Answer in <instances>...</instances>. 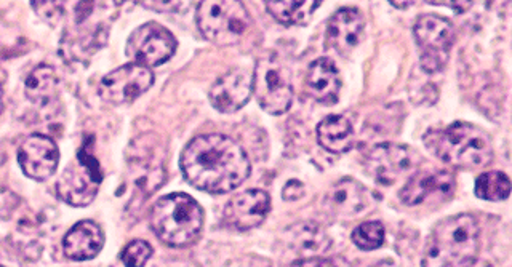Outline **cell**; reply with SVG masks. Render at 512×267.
Wrapping results in <instances>:
<instances>
[{"mask_svg": "<svg viewBox=\"0 0 512 267\" xmlns=\"http://www.w3.org/2000/svg\"><path fill=\"white\" fill-rule=\"evenodd\" d=\"M180 165L184 180L208 194H228L252 172L244 148L220 133L196 136L184 148Z\"/></svg>", "mask_w": 512, "mask_h": 267, "instance_id": "cell-1", "label": "cell"}, {"mask_svg": "<svg viewBox=\"0 0 512 267\" xmlns=\"http://www.w3.org/2000/svg\"><path fill=\"white\" fill-rule=\"evenodd\" d=\"M426 148L444 164L464 170L482 168L493 160V144L485 130L468 122H455L424 135Z\"/></svg>", "mask_w": 512, "mask_h": 267, "instance_id": "cell-2", "label": "cell"}, {"mask_svg": "<svg viewBox=\"0 0 512 267\" xmlns=\"http://www.w3.org/2000/svg\"><path fill=\"white\" fill-rule=\"evenodd\" d=\"M480 248V228L469 213L440 221L424 250L423 267H464L476 260Z\"/></svg>", "mask_w": 512, "mask_h": 267, "instance_id": "cell-3", "label": "cell"}, {"mask_svg": "<svg viewBox=\"0 0 512 267\" xmlns=\"http://www.w3.org/2000/svg\"><path fill=\"white\" fill-rule=\"evenodd\" d=\"M204 210L188 194L176 192L160 197L151 210L152 232L168 247L184 248L194 244L204 229Z\"/></svg>", "mask_w": 512, "mask_h": 267, "instance_id": "cell-4", "label": "cell"}, {"mask_svg": "<svg viewBox=\"0 0 512 267\" xmlns=\"http://www.w3.org/2000/svg\"><path fill=\"white\" fill-rule=\"evenodd\" d=\"M196 21L200 34L218 47L240 44L253 24L245 5L236 0L200 2L197 5Z\"/></svg>", "mask_w": 512, "mask_h": 267, "instance_id": "cell-5", "label": "cell"}, {"mask_svg": "<svg viewBox=\"0 0 512 267\" xmlns=\"http://www.w3.org/2000/svg\"><path fill=\"white\" fill-rule=\"evenodd\" d=\"M252 92L263 111L282 116L293 103L292 71L276 53L256 61L252 76Z\"/></svg>", "mask_w": 512, "mask_h": 267, "instance_id": "cell-6", "label": "cell"}, {"mask_svg": "<svg viewBox=\"0 0 512 267\" xmlns=\"http://www.w3.org/2000/svg\"><path fill=\"white\" fill-rule=\"evenodd\" d=\"M92 144L90 140L82 146L76 160L68 165L56 183V194L72 207L92 204L103 181L100 164L92 154Z\"/></svg>", "mask_w": 512, "mask_h": 267, "instance_id": "cell-7", "label": "cell"}, {"mask_svg": "<svg viewBox=\"0 0 512 267\" xmlns=\"http://www.w3.org/2000/svg\"><path fill=\"white\" fill-rule=\"evenodd\" d=\"M416 45L420 48L421 68L428 74H437L447 66L450 52L455 44V28L444 16H418L413 26Z\"/></svg>", "mask_w": 512, "mask_h": 267, "instance_id": "cell-8", "label": "cell"}, {"mask_svg": "<svg viewBox=\"0 0 512 267\" xmlns=\"http://www.w3.org/2000/svg\"><path fill=\"white\" fill-rule=\"evenodd\" d=\"M128 168L132 173L135 186L151 196L165 181L164 149L160 146L159 136L141 135L128 149Z\"/></svg>", "mask_w": 512, "mask_h": 267, "instance_id": "cell-9", "label": "cell"}, {"mask_svg": "<svg viewBox=\"0 0 512 267\" xmlns=\"http://www.w3.org/2000/svg\"><path fill=\"white\" fill-rule=\"evenodd\" d=\"M418 164L420 157L412 148L394 143L378 144L365 154L364 159L367 175L383 186L396 184Z\"/></svg>", "mask_w": 512, "mask_h": 267, "instance_id": "cell-10", "label": "cell"}, {"mask_svg": "<svg viewBox=\"0 0 512 267\" xmlns=\"http://www.w3.org/2000/svg\"><path fill=\"white\" fill-rule=\"evenodd\" d=\"M176 45L172 32L151 21L132 32L127 42V56L144 68H156L175 55Z\"/></svg>", "mask_w": 512, "mask_h": 267, "instance_id": "cell-11", "label": "cell"}, {"mask_svg": "<svg viewBox=\"0 0 512 267\" xmlns=\"http://www.w3.org/2000/svg\"><path fill=\"white\" fill-rule=\"evenodd\" d=\"M154 84V74L151 69L144 68L140 64H125L116 71L109 72L108 76L101 80L100 96L109 104H127L140 98L148 92Z\"/></svg>", "mask_w": 512, "mask_h": 267, "instance_id": "cell-12", "label": "cell"}, {"mask_svg": "<svg viewBox=\"0 0 512 267\" xmlns=\"http://www.w3.org/2000/svg\"><path fill=\"white\" fill-rule=\"evenodd\" d=\"M455 178L444 170H421L407 181L400 200L408 207H418L426 202H444L455 192Z\"/></svg>", "mask_w": 512, "mask_h": 267, "instance_id": "cell-13", "label": "cell"}, {"mask_svg": "<svg viewBox=\"0 0 512 267\" xmlns=\"http://www.w3.org/2000/svg\"><path fill=\"white\" fill-rule=\"evenodd\" d=\"M18 162L24 175L34 181H45L56 172L60 162V151L52 138L31 135L18 149Z\"/></svg>", "mask_w": 512, "mask_h": 267, "instance_id": "cell-14", "label": "cell"}, {"mask_svg": "<svg viewBox=\"0 0 512 267\" xmlns=\"http://www.w3.org/2000/svg\"><path fill=\"white\" fill-rule=\"evenodd\" d=\"M271 212V197L261 189H247L229 200L224 221L237 231H250L263 224Z\"/></svg>", "mask_w": 512, "mask_h": 267, "instance_id": "cell-15", "label": "cell"}, {"mask_svg": "<svg viewBox=\"0 0 512 267\" xmlns=\"http://www.w3.org/2000/svg\"><path fill=\"white\" fill-rule=\"evenodd\" d=\"M373 205V196L364 184L352 178H344L333 184L324 199V208L330 215L341 220H351L364 215Z\"/></svg>", "mask_w": 512, "mask_h": 267, "instance_id": "cell-16", "label": "cell"}, {"mask_svg": "<svg viewBox=\"0 0 512 267\" xmlns=\"http://www.w3.org/2000/svg\"><path fill=\"white\" fill-rule=\"evenodd\" d=\"M250 96H252V74L242 68L226 72L216 80L208 93L213 108L221 114H234L244 108Z\"/></svg>", "mask_w": 512, "mask_h": 267, "instance_id": "cell-17", "label": "cell"}, {"mask_svg": "<svg viewBox=\"0 0 512 267\" xmlns=\"http://www.w3.org/2000/svg\"><path fill=\"white\" fill-rule=\"evenodd\" d=\"M364 29V16L357 8H340L328 21L325 34L327 47L335 50L338 55L349 56L364 37Z\"/></svg>", "mask_w": 512, "mask_h": 267, "instance_id": "cell-18", "label": "cell"}, {"mask_svg": "<svg viewBox=\"0 0 512 267\" xmlns=\"http://www.w3.org/2000/svg\"><path fill=\"white\" fill-rule=\"evenodd\" d=\"M284 240L293 253L303 256L301 260L317 258L332 248V239L327 231L314 221H301L288 226L284 232Z\"/></svg>", "mask_w": 512, "mask_h": 267, "instance_id": "cell-19", "label": "cell"}, {"mask_svg": "<svg viewBox=\"0 0 512 267\" xmlns=\"http://www.w3.org/2000/svg\"><path fill=\"white\" fill-rule=\"evenodd\" d=\"M306 92L322 104H335L340 98L341 76L330 58L312 61L306 72Z\"/></svg>", "mask_w": 512, "mask_h": 267, "instance_id": "cell-20", "label": "cell"}, {"mask_svg": "<svg viewBox=\"0 0 512 267\" xmlns=\"http://www.w3.org/2000/svg\"><path fill=\"white\" fill-rule=\"evenodd\" d=\"M103 245V229L95 221H80L63 239L64 255L74 261L93 260L100 255Z\"/></svg>", "mask_w": 512, "mask_h": 267, "instance_id": "cell-21", "label": "cell"}, {"mask_svg": "<svg viewBox=\"0 0 512 267\" xmlns=\"http://www.w3.org/2000/svg\"><path fill=\"white\" fill-rule=\"evenodd\" d=\"M317 141L325 151L332 154H346L351 151L356 143L351 120L344 116L325 117L317 125Z\"/></svg>", "mask_w": 512, "mask_h": 267, "instance_id": "cell-22", "label": "cell"}, {"mask_svg": "<svg viewBox=\"0 0 512 267\" xmlns=\"http://www.w3.org/2000/svg\"><path fill=\"white\" fill-rule=\"evenodd\" d=\"M24 92L32 104L39 108H47L56 100L58 95V76L55 69L47 64H42L39 68L29 74L24 85Z\"/></svg>", "mask_w": 512, "mask_h": 267, "instance_id": "cell-23", "label": "cell"}, {"mask_svg": "<svg viewBox=\"0 0 512 267\" xmlns=\"http://www.w3.org/2000/svg\"><path fill=\"white\" fill-rule=\"evenodd\" d=\"M266 8L284 26H303L311 20L320 2H266Z\"/></svg>", "mask_w": 512, "mask_h": 267, "instance_id": "cell-24", "label": "cell"}, {"mask_svg": "<svg viewBox=\"0 0 512 267\" xmlns=\"http://www.w3.org/2000/svg\"><path fill=\"white\" fill-rule=\"evenodd\" d=\"M474 192L480 200L501 202L508 199L511 194V181L503 172L484 173L477 178Z\"/></svg>", "mask_w": 512, "mask_h": 267, "instance_id": "cell-25", "label": "cell"}, {"mask_svg": "<svg viewBox=\"0 0 512 267\" xmlns=\"http://www.w3.org/2000/svg\"><path fill=\"white\" fill-rule=\"evenodd\" d=\"M351 239L360 250L372 252V250L383 247L386 231H384L383 224L378 223V221H367V223H362L354 229Z\"/></svg>", "mask_w": 512, "mask_h": 267, "instance_id": "cell-26", "label": "cell"}, {"mask_svg": "<svg viewBox=\"0 0 512 267\" xmlns=\"http://www.w3.org/2000/svg\"><path fill=\"white\" fill-rule=\"evenodd\" d=\"M152 256V247L144 240H133L124 252L120 255V260L124 263L125 267H143L148 263L149 258Z\"/></svg>", "mask_w": 512, "mask_h": 267, "instance_id": "cell-27", "label": "cell"}, {"mask_svg": "<svg viewBox=\"0 0 512 267\" xmlns=\"http://www.w3.org/2000/svg\"><path fill=\"white\" fill-rule=\"evenodd\" d=\"M32 8H36L37 15L42 16L48 23L56 24L60 21L61 8L64 7L63 2H32Z\"/></svg>", "mask_w": 512, "mask_h": 267, "instance_id": "cell-28", "label": "cell"}, {"mask_svg": "<svg viewBox=\"0 0 512 267\" xmlns=\"http://www.w3.org/2000/svg\"><path fill=\"white\" fill-rule=\"evenodd\" d=\"M290 267H351L341 258H308V260H298Z\"/></svg>", "mask_w": 512, "mask_h": 267, "instance_id": "cell-29", "label": "cell"}, {"mask_svg": "<svg viewBox=\"0 0 512 267\" xmlns=\"http://www.w3.org/2000/svg\"><path fill=\"white\" fill-rule=\"evenodd\" d=\"M306 194V188H304V184L300 183L298 180L288 181L285 184L284 191H282V197L287 202H293V200H300L301 197H304Z\"/></svg>", "mask_w": 512, "mask_h": 267, "instance_id": "cell-30", "label": "cell"}, {"mask_svg": "<svg viewBox=\"0 0 512 267\" xmlns=\"http://www.w3.org/2000/svg\"><path fill=\"white\" fill-rule=\"evenodd\" d=\"M141 5L156 8L159 12H173L176 8L189 7V4H183V2H143Z\"/></svg>", "mask_w": 512, "mask_h": 267, "instance_id": "cell-31", "label": "cell"}, {"mask_svg": "<svg viewBox=\"0 0 512 267\" xmlns=\"http://www.w3.org/2000/svg\"><path fill=\"white\" fill-rule=\"evenodd\" d=\"M464 267H495L492 263H488L487 260H472L471 263L466 264Z\"/></svg>", "mask_w": 512, "mask_h": 267, "instance_id": "cell-32", "label": "cell"}, {"mask_svg": "<svg viewBox=\"0 0 512 267\" xmlns=\"http://www.w3.org/2000/svg\"><path fill=\"white\" fill-rule=\"evenodd\" d=\"M392 7H396V8H408V7H412L413 4H410V2H408V4H400V2H392Z\"/></svg>", "mask_w": 512, "mask_h": 267, "instance_id": "cell-33", "label": "cell"}, {"mask_svg": "<svg viewBox=\"0 0 512 267\" xmlns=\"http://www.w3.org/2000/svg\"><path fill=\"white\" fill-rule=\"evenodd\" d=\"M4 109V96H2V84H0V112Z\"/></svg>", "mask_w": 512, "mask_h": 267, "instance_id": "cell-34", "label": "cell"}, {"mask_svg": "<svg viewBox=\"0 0 512 267\" xmlns=\"http://www.w3.org/2000/svg\"><path fill=\"white\" fill-rule=\"evenodd\" d=\"M376 267H392L391 264H380V266H376Z\"/></svg>", "mask_w": 512, "mask_h": 267, "instance_id": "cell-35", "label": "cell"}, {"mask_svg": "<svg viewBox=\"0 0 512 267\" xmlns=\"http://www.w3.org/2000/svg\"><path fill=\"white\" fill-rule=\"evenodd\" d=\"M0 267H4V266H0Z\"/></svg>", "mask_w": 512, "mask_h": 267, "instance_id": "cell-36", "label": "cell"}]
</instances>
